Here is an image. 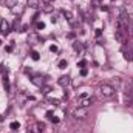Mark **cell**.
<instances>
[{"label":"cell","instance_id":"cell-30","mask_svg":"<svg viewBox=\"0 0 133 133\" xmlns=\"http://www.w3.org/2000/svg\"><path fill=\"white\" fill-rule=\"evenodd\" d=\"M132 91H133V81H132Z\"/></svg>","mask_w":133,"mask_h":133},{"label":"cell","instance_id":"cell-33","mask_svg":"<svg viewBox=\"0 0 133 133\" xmlns=\"http://www.w3.org/2000/svg\"><path fill=\"white\" fill-rule=\"evenodd\" d=\"M0 33H2V31H0Z\"/></svg>","mask_w":133,"mask_h":133},{"label":"cell","instance_id":"cell-29","mask_svg":"<svg viewBox=\"0 0 133 133\" xmlns=\"http://www.w3.org/2000/svg\"><path fill=\"white\" fill-rule=\"evenodd\" d=\"M43 3H51V2H54V0H42Z\"/></svg>","mask_w":133,"mask_h":133},{"label":"cell","instance_id":"cell-8","mask_svg":"<svg viewBox=\"0 0 133 133\" xmlns=\"http://www.w3.org/2000/svg\"><path fill=\"white\" fill-rule=\"evenodd\" d=\"M115 37H116V40H118V42H121V43H124V42H125L124 31H116V33H115Z\"/></svg>","mask_w":133,"mask_h":133},{"label":"cell","instance_id":"cell-14","mask_svg":"<svg viewBox=\"0 0 133 133\" xmlns=\"http://www.w3.org/2000/svg\"><path fill=\"white\" fill-rule=\"evenodd\" d=\"M42 6H43V11H45V12H51V11H53V5H51V3H43Z\"/></svg>","mask_w":133,"mask_h":133},{"label":"cell","instance_id":"cell-27","mask_svg":"<svg viewBox=\"0 0 133 133\" xmlns=\"http://www.w3.org/2000/svg\"><path fill=\"white\" fill-rule=\"evenodd\" d=\"M46 118L51 119V118H53V111H46Z\"/></svg>","mask_w":133,"mask_h":133},{"label":"cell","instance_id":"cell-17","mask_svg":"<svg viewBox=\"0 0 133 133\" xmlns=\"http://www.w3.org/2000/svg\"><path fill=\"white\" fill-rule=\"evenodd\" d=\"M48 102H50V104H53V105H54V107H56V105H59V104H61V101H59V99H53V98H48Z\"/></svg>","mask_w":133,"mask_h":133},{"label":"cell","instance_id":"cell-16","mask_svg":"<svg viewBox=\"0 0 133 133\" xmlns=\"http://www.w3.org/2000/svg\"><path fill=\"white\" fill-rule=\"evenodd\" d=\"M9 127H11V130H14V132H16V130H17V129H19V127H20V124H19V122H16V121H14V122H11V125H9Z\"/></svg>","mask_w":133,"mask_h":133},{"label":"cell","instance_id":"cell-26","mask_svg":"<svg viewBox=\"0 0 133 133\" xmlns=\"http://www.w3.org/2000/svg\"><path fill=\"white\" fill-rule=\"evenodd\" d=\"M87 74H88L87 68H82V70H81V76H87Z\"/></svg>","mask_w":133,"mask_h":133},{"label":"cell","instance_id":"cell-13","mask_svg":"<svg viewBox=\"0 0 133 133\" xmlns=\"http://www.w3.org/2000/svg\"><path fill=\"white\" fill-rule=\"evenodd\" d=\"M64 16H65V19L71 23V25H74V20H73V14L70 12V11H64Z\"/></svg>","mask_w":133,"mask_h":133},{"label":"cell","instance_id":"cell-5","mask_svg":"<svg viewBox=\"0 0 133 133\" xmlns=\"http://www.w3.org/2000/svg\"><path fill=\"white\" fill-rule=\"evenodd\" d=\"M0 31H2L3 34H8L9 31H11V28H9V23H8V22H6L5 19H3V20L0 22Z\"/></svg>","mask_w":133,"mask_h":133},{"label":"cell","instance_id":"cell-12","mask_svg":"<svg viewBox=\"0 0 133 133\" xmlns=\"http://www.w3.org/2000/svg\"><path fill=\"white\" fill-rule=\"evenodd\" d=\"M5 5H6L9 9H12L16 5H19V0H5Z\"/></svg>","mask_w":133,"mask_h":133},{"label":"cell","instance_id":"cell-2","mask_svg":"<svg viewBox=\"0 0 133 133\" xmlns=\"http://www.w3.org/2000/svg\"><path fill=\"white\" fill-rule=\"evenodd\" d=\"M93 102H95V98L93 96H88V95H81L79 96V101H77V107H84V108H88V107H91L93 105Z\"/></svg>","mask_w":133,"mask_h":133},{"label":"cell","instance_id":"cell-3","mask_svg":"<svg viewBox=\"0 0 133 133\" xmlns=\"http://www.w3.org/2000/svg\"><path fill=\"white\" fill-rule=\"evenodd\" d=\"M88 116V108H84V107H77L73 110V118L74 119H85Z\"/></svg>","mask_w":133,"mask_h":133},{"label":"cell","instance_id":"cell-28","mask_svg":"<svg viewBox=\"0 0 133 133\" xmlns=\"http://www.w3.org/2000/svg\"><path fill=\"white\" fill-rule=\"evenodd\" d=\"M51 121H53L54 124H57V122H59V118H54V116H53V118H51Z\"/></svg>","mask_w":133,"mask_h":133},{"label":"cell","instance_id":"cell-20","mask_svg":"<svg viewBox=\"0 0 133 133\" xmlns=\"http://www.w3.org/2000/svg\"><path fill=\"white\" fill-rule=\"evenodd\" d=\"M36 28H37V30H43V28H45V23H43V22H37V23H36Z\"/></svg>","mask_w":133,"mask_h":133},{"label":"cell","instance_id":"cell-4","mask_svg":"<svg viewBox=\"0 0 133 133\" xmlns=\"http://www.w3.org/2000/svg\"><path fill=\"white\" fill-rule=\"evenodd\" d=\"M70 82H71V81H70V76H68V74L61 76V77H59V81H57V84H59L61 87H68V85H70Z\"/></svg>","mask_w":133,"mask_h":133},{"label":"cell","instance_id":"cell-19","mask_svg":"<svg viewBox=\"0 0 133 133\" xmlns=\"http://www.w3.org/2000/svg\"><path fill=\"white\" fill-rule=\"evenodd\" d=\"M31 57H33V61H39V59H40V56H39L37 51H33V53H31Z\"/></svg>","mask_w":133,"mask_h":133},{"label":"cell","instance_id":"cell-15","mask_svg":"<svg viewBox=\"0 0 133 133\" xmlns=\"http://www.w3.org/2000/svg\"><path fill=\"white\" fill-rule=\"evenodd\" d=\"M113 84L116 85V90L121 88V79H119V77H115V79H113Z\"/></svg>","mask_w":133,"mask_h":133},{"label":"cell","instance_id":"cell-11","mask_svg":"<svg viewBox=\"0 0 133 133\" xmlns=\"http://www.w3.org/2000/svg\"><path fill=\"white\" fill-rule=\"evenodd\" d=\"M26 3H28V6L33 8V9H37V8L40 6V2H39V0H26Z\"/></svg>","mask_w":133,"mask_h":133},{"label":"cell","instance_id":"cell-18","mask_svg":"<svg viewBox=\"0 0 133 133\" xmlns=\"http://www.w3.org/2000/svg\"><path fill=\"white\" fill-rule=\"evenodd\" d=\"M66 66H68V62H66L65 59H62V61L59 62V68H62V70H64V68H66Z\"/></svg>","mask_w":133,"mask_h":133},{"label":"cell","instance_id":"cell-7","mask_svg":"<svg viewBox=\"0 0 133 133\" xmlns=\"http://www.w3.org/2000/svg\"><path fill=\"white\" fill-rule=\"evenodd\" d=\"M124 57H125V61L132 62V61H133V48H129V50H124Z\"/></svg>","mask_w":133,"mask_h":133},{"label":"cell","instance_id":"cell-24","mask_svg":"<svg viewBox=\"0 0 133 133\" xmlns=\"http://www.w3.org/2000/svg\"><path fill=\"white\" fill-rule=\"evenodd\" d=\"M91 5H93V6H99L101 0H91Z\"/></svg>","mask_w":133,"mask_h":133},{"label":"cell","instance_id":"cell-1","mask_svg":"<svg viewBox=\"0 0 133 133\" xmlns=\"http://www.w3.org/2000/svg\"><path fill=\"white\" fill-rule=\"evenodd\" d=\"M99 93L104 98H113L116 95V90L113 88V85L110 84H101L99 85Z\"/></svg>","mask_w":133,"mask_h":133},{"label":"cell","instance_id":"cell-21","mask_svg":"<svg viewBox=\"0 0 133 133\" xmlns=\"http://www.w3.org/2000/svg\"><path fill=\"white\" fill-rule=\"evenodd\" d=\"M42 91H43L45 95H48V93L51 91V87H46V85H43V87H42Z\"/></svg>","mask_w":133,"mask_h":133},{"label":"cell","instance_id":"cell-31","mask_svg":"<svg viewBox=\"0 0 133 133\" xmlns=\"http://www.w3.org/2000/svg\"><path fill=\"white\" fill-rule=\"evenodd\" d=\"M0 45H2V40H0Z\"/></svg>","mask_w":133,"mask_h":133},{"label":"cell","instance_id":"cell-22","mask_svg":"<svg viewBox=\"0 0 133 133\" xmlns=\"http://www.w3.org/2000/svg\"><path fill=\"white\" fill-rule=\"evenodd\" d=\"M50 51H51V53H57V51H59V48H57L56 45H51V46H50Z\"/></svg>","mask_w":133,"mask_h":133},{"label":"cell","instance_id":"cell-9","mask_svg":"<svg viewBox=\"0 0 133 133\" xmlns=\"http://www.w3.org/2000/svg\"><path fill=\"white\" fill-rule=\"evenodd\" d=\"M37 42H40V39H39L37 34H30V36H28V43L34 45V43H37Z\"/></svg>","mask_w":133,"mask_h":133},{"label":"cell","instance_id":"cell-6","mask_svg":"<svg viewBox=\"0 0 133 133\" xmlns=\"http://www.w3.org/2000/svg\"><path fill=\"white\" fill-rule=\"evenodd\" d=\"M31 82H33L34 85L40 87V88H42V87H43V84H45V82H43V79H42L40 76H34V77H31Z\"/></svg>","mask_w":133,"mask_h":133},{"label":"cell","instance_id":"cell-32","mask_svg":"<svg viewBox=\"0 0 133 133\" xmlns=\"http://www.w3.org/2000/svg\"><path fill=\"white\" fill-rule=\"evenodd\" d=\"M111 2H115V0H111Z\"/></svg>","mask_w":133,"mask_h":133},{"label":"cell","instance_id":"cell-10","mask_svg":"<svg viewBox=\"0 0 133 133\" xmlns=\"http://www.w3.org/2000/svg\"><path fill=\"white\" fill-rule=\"evenodd\" d=\"M73 48H74V51H76V53H82V51H84L82 43H81V42H77V40H76V42H73Z\"/></svg>","mask_w":133,"mask_h":133},{"label":"cell","instance_id":"cell-23","mask_svg":"<svg viewBox=\"0 0 133 133\" xmlns=\"http://www.w3.org/2000/svg\"><path fill=\"white\" fill-rule=\"evenodd\" d=\"M37 129H39V132H43V129H45V124H42V122H37Z\"/></svg>","mask_w":133,"mask_h":133},{"label":"cell","instance_id":"cell-25","mask_svg":"<svg viewBox=\"0 0 133 133\" xmlns=\"http://www.w3.org/2000/svg\"><path fill=\"white\" fill-rule=\"evenodd\" d=\"M85 65H87V61H81V62H77V66H82V68H84Z\"/></svg>","mask_w":133,"mask_h":133}]
</instances>
